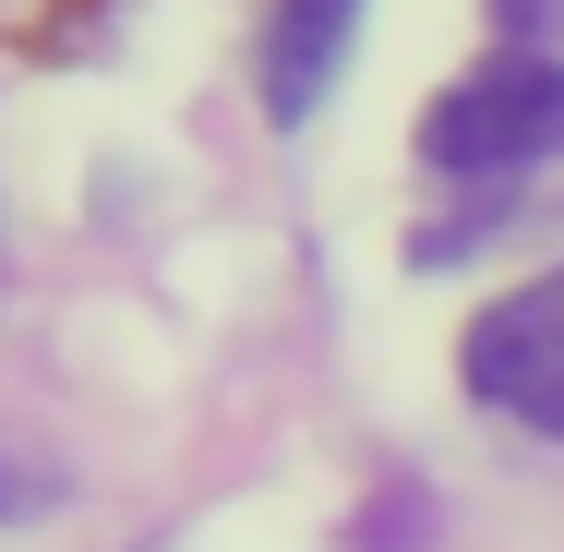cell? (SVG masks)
Here are the masks:
<instances>
[{"mask_svg":"<svg viewBox=\"0 0 564 552\" xmlns=\"http://www.w3.org/2000/svg\"><path fill=\"white\" fill-rule=\"evenodd\" d=\"M456 372H468L480 409H505L529 433H564V264L529 277V289H505L480 325L456 336Z\"/></svg>","mask_w":564,"mask_h":552,"instance_id":"cell-2","label":"cell"},{"mask_svg":"<svg viewBox=\"0 0 564 552\" xmlns=\"http://www.w3.org/2000/svg\"><path fill=\"white\" fill-rule=\"evenodd\" d=\"M492 12H505L517 36H541V24H564V0H492Z\"/></svg>","mask_w":564,"mask_h":552,"instance_id":"cell-5","label":"cell"},{"mask_svg":"<svg viewBox=\"0 0 564 552\" xmlns=\"http://www.w3.org/2000/svg\"><path fill=\"white\" fill-rule=\"evenodd\" d=\"M73 480H61V456H36V444L0 421V529H24V517H48Z\"/></svg>","mask_w":564,"mask_h":552,"instance_id":"cell-4","label":"cell"},{"mask_svg":"<svg viewBox=\"0 0 564 552\" xmlns=\"http://www.w3.org/2000/svg\"><path fill=\"white\" fill-rule=\"evenodd\" d=\"M348 36H360V0H276V12H264V48H252V61H264V73H252L264 109H276V120H313L325 85L348 73Z\"/></svg>","mask_w":564,"mask_h":552,"instance_id":"cell-3","label":"cell"},{"mask_svg":"<svg viewBox=\"0 0 564 552\" xmlns=\"http://www.w3.org/2000/svg\"><path fill=\"white\" fill-rule=\"evenodd\" d=\"M421 156H433L445 181H505V169L564 156V61H541V48L480 61L468 85H445V97L421 109Z\"/></svg>","mask_w":564,"mask_h":552,"instance_id":"cell-1","label":"cell"}]
</instances>
